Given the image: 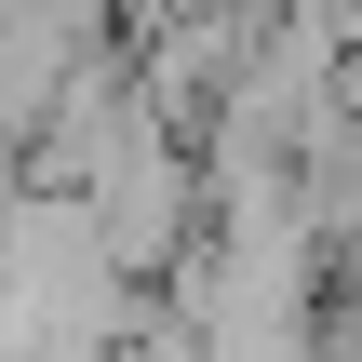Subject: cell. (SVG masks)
Returning a JSON list of instances; mask_svg holds the SVG:
<instances>
[{
  "label": "cell",
  "mask_w": 362,
  "mask_h": 362,
  "mask_svg": "<svg viewBox=\"0 0 362 362\" xmlns=\"http://www.w3.org/2000/svg\"><path fill=\"white\" fill-rule=\"evenodd\" d=\"M322 362H362V282H349V296H322Z\"/></svg>",
  "instance_id": "1"
}]
</instances>
